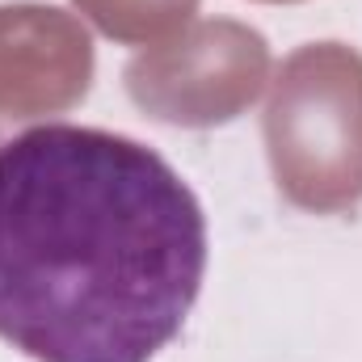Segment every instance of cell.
<instances>
[{
	"label": "cell",
	"instance_id": "cell-1",
	"mask_svg": "<svg viewBox=\"0 0 362 362\" xmlns=\"http://www.w3.org/2000/svg\"><path fill=\"white\" fill-rule=\"evenodd\" d=\"M206 278V215L148 144L42 122L0 144V341L34 362H152Z\"/></svg>",
	"mask_w": 362,
	"mask_h": 362
}]
</instances>
